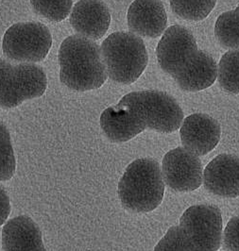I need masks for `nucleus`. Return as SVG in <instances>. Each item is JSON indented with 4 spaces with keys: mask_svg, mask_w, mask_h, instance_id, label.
<instances>
[{
    "mask_svg": "<svg viewBox=\"0 0 239 251\" xmlns=\"http://www.w3.org/2000/svg\"><path fill=\"white\" fill-rule=\"evenodd\" d=\"M58 57L60 79L71 90L85 92L100 88L108 77L101 49L91 39L80 35L66 38Z\"/></svg>",
    "mask_w": 239,
    "mask_h": 251,
    "instance_id": "obj_3",
    "label": "nucleus"
},
{
    "mask_svg": "<svg viewBox=\"0 0 239 251\" xmlns=\"http://www.w3.org/2000/svg\"><path fill=\"white\" fill-rule=\"evenodd\" d=\"M15 172V157L11 135L6 126L0 122V180L13 177Z\"/></svg>",
    "mask_w": 239,
    "mask_h": 251,
    "instance_id": "obj_20",
    "label": "nucleus"
},
{
    "mask_svg": "<svg viewBox=\"0 0 239 251\" xmlns=\"http://www.w3.org/2000/svg\"><path fill=\"white\" fill-rule=\"evenodd\" d=\"M223 247L228 251H239V216L230 219L224 230Z\"/></svg>",
    "mask_w": 239,
    "mask_h": 251,
    "instance_id": "obj_21",
    "label": "nucleus"
},
{
    "mask_svg": "<svg viewBox=\"0 0 239 251\" xmlns=\"http://www.w3.org/2000/svg\"><path fill=\"white\" fill-rule=\"evenodd\" d=\"M11 213V203L5 189L0 185V226L3 225Z\"/></svg>",
    "mask_w": 239,
    "mask_h": 251,
    "instance_id": "obj_22",
    "label": "nucleus"
},
{
    "mask_svg": "<svg viewBox=\"0 0 239 251\" xmlns=\"http://www.w3.org/2000/svg\"><path fill=\"white\" fill-rule=\"evenodd\" d=\"M204 187L215 196L235 199L239 196V158L220 154L204 169Z\"/></svg>",
    "mask_w": 239,
    "mask_h": 251,
    "instance_id": "obj_11",
    "label": "nucleus"
},
{
    "mask_svg": "<svg viewBox=\"0 0 239 251\" xmlns=\"http://www.w3.org/2000/svg\"><path fill=\"white\" fill-rule=\"evenodd\" d=\"M184 113L178 102L164 92L146 90L126 95L101 113V126L113 143H124L149 128L174 132L181 126Z\"/></svg>",
    "mask_w": 239,
    "mask_h": 251,
    "instance_id": "obj_1",
    "label": "nucleus"
},
{
    "mask_svg": "<svg viewBox=\"0 0 239 251\" xmlns=\"http://www.w3.org/2000/svg\"><path fill=\"white\" fill-rule=\"evenodd\" d=\"M216 76L217 65L214 58L206 51L199 50L192 61L172 77L182 90L199 92L213 85Z\"/></svg>",
    "mask_w": 239,
    "mask_h": 251,
    "instance_id": "obj_15",
    "label": "nucleus"
},
{
    "mask_svg": "<svg viewBox=\"0 0 239 251\" xmlns=\"http://www.w3.org/2000/svg\"><path fill=\"white\" fill-rule=\"evenodd\" d=\"M220 134L218 122L204 113L189 115L184 120L180 130L185 149L197 156H203L213 151L220 140Z\"/></svg>",
    "mask_w": 239,
    "mask_h": 251,
    "instance_id": "obj_10",
    "label": "nucleus"
},
{
    "mask_svg": "<svg viewBox=\"0 0 239 251\" xmlns=\"http://www.w3.org/2000/svg\"><path fill=\"white\" fill-rule=\"evenodd\" d=\"M214 35L223 48L239 50V5L236 10L222 13L217 18Z\"/></svg>",
    "mask_w": 239,
    "mask_h": 251,
    "instance_id": "obj_16",
    "label": "nucleus"
},
{
    "mask_svg": "<svg viewBox=\"0 0 239 251\" xmlns=\"http://www.w3.org/2000/svg\"><path fill=\"white\" fill-rule=\"evenodd\" d=\"M163 177L177 192H191L202 183V165L197 155L184 148L168 151L163 159Z\"/></svg>",
    "mask_w": 239,
    "mask_h": 251,
    "instance_id": "obj_9",
    "label": "nucleus"
},
{
    "mask_svg": "<svg viewBox=\"0 0 239 251\" xmlns=\"http://www.w3.org/2000/svg\"><path fill=\"white\" fill-rule=\"evenodd\" d=\"M222 239L220 210L210 204L189 207L180 224L171 226L154 251H217Z\"/></svg>",
    "mask_w": 239,
    "mask_h": 251,
    "instance_id": "obj_2",
    "label": "nucleus"
},
{
    "mask_svg": "<svg viewBox=\"0 0 239 251\" xmlns=\"http://www.w3.org/2000/svg\"><path fill=\"white\" fill-rule=\"evenodd\" d=\"M130 30L140 36L159 37L165 29L167 16L161 0H135L127 14Z\"/></svg>",
    "mask_w": 239,
    "mask_h": 251,
    "instance_id": "obj_13",
    "label": "nucleus"
},
{
    "mask_svg": "<svg viewBox=\"0 0 239 251\" xmlns=\"http://www.w3.org/2000/svg\"><path fill=\"white\" fill-rule=\"evenodd\" d=\"M48 86L44 70L32 63L13 65L0 59V107L11 109L42 97Z\"/></svg>",
    "mask_w": 239,
    "mask_h": 251,
    "instance_id": "obj_6",
    "label": "nucleus"
},
{
    "mask_svg": "<svg viewBox=\"0 0 239 251\" xmlns=\"http://www.w3.org/2000/svg\"><path fill=\"white\" fill-rule=\"evenodd\" d=\"M2 249L3 251H47L39 226L27 215L16 216L5 224Z\"/></svg>",
    "mask_w": 239,
    "mask_h": 251,
    "instance_id": "obj_14",
    "label": "nucleus"
},
{
    "mask_svg": "<svg viewBox=\"0 0 239 251\" xmlns=\"http://www.w3.org/2000/svg\"><path fill=\"white\" fill-rule=\"evenodd\" d=\"M33 10L51 21L64 20L73 6V0H29Z\"/></svg>",
    "mask_w": 239,
    "mask_h": 251,
    "instance_id": "obj_19",
    "label": "nucleus"
},
{
    "mask_svg": "<svg viewBox=\"0 0 239 251\" xmlns=\"http://www.w3.org/2000/svg\"><path fill=\"white\" fill-rule=\"evenodd\" d=\"M101 53L108 76L117 83L132 84L145 71L148 52L141 38L131 32H114L106 38Z\"/></svg>",
    "mask_w": 239,
    "mask_h": 251,
    "instance_id": "obj_5",
    "label": "nucleus"
},
{
    "mask_svg": "<svg viewBox=\"0 0 239 251\" xmlns=\"http://www.w3.org/2000/svg\"><path fill=\"white\" fill-rule=\"evenodd\" d=\"M217 75L221 88L230 94H239V50L228 51L221 57Z\"/></svg>",
    "mask_w": 239,
    "mask_h": 251,
    "instance_id": "obj_17",
    "label": "nucleus"
},
{
    "mask_svg": "<svg viewBox=\"0 0 239 251\" xmlns=\"http://www.w3.org/2000/svg\"><path fill=\"white\" fill-rule=\"evenodd\" d=\"M177 16L190 21L205 19L214 10L216 0H169Z\"/></svg>",
    "mask_w": 239,
    "mask_h": 251,
    "instance_id": "obj_18",
    "label": "nucleus"
},
{
    "mask_svg": "<svg viewBox=\"0 0 239 251\" xmlns=\"http://www.w3.org/2000/svg\"><path fill=\"white\" fill-rule=\"evenodd\" d=\"M52 46L51 31L47 25L35 22L17 23L4 34V55L15 62L38 63L46 59Z\"/></svg>",
    "mask_w": 239,
    "mask_h": 251,
    "instance_id": "obj_7",
    "label": "nucleus"
},
{
    "mask_svg": "<svg viewBox=\"0 0 239 251\" xmlns=\"http://www.w3.org/2000/svg\"><path fill=\"white\" fill-rule=\"evenodd\" d=\"M69 21L80 36L99 40L110 26L111 14L101 0H80L73 7Z\"/></svg>",
    "mask_w": 239,
    "mask_h": 251,
    "instance_id": "obj_12",
    "label": "nucleus"
},
{
    "mask_svg": "<svg viewBox=\"0 0 239 251\" xmlns=\"http://www.w3.org/2000/svg\"><path fill=\"white\" fill-rule=\"evenodd\" d=\"M198 50L192 32L185 26L175 25L165 30L157 46L156 55L163 71L173 76L192 60Z\"/></svg>",
    "mask_w": 239,
    "mask_h": 251,
    "instance_id": "obj_8",
    "label": "nucleus"
},
{
    "mask_svg": "<svg viewBox=\"0 0 239 251\" xmlns=\"http://www.w3.org/2000/svg\"><path fill=\"white\" fill-rule=\"evenodd\" d=\"M164 182L158 162L151 158L133 161L118 184L122 205L135 213H149L163 201Z\"/></svg>",
    "mask_w": 239,
    "mask_h": 251,
    "instance_id": "obj_4",
    "label": "nucleus"
}]
</instances>
